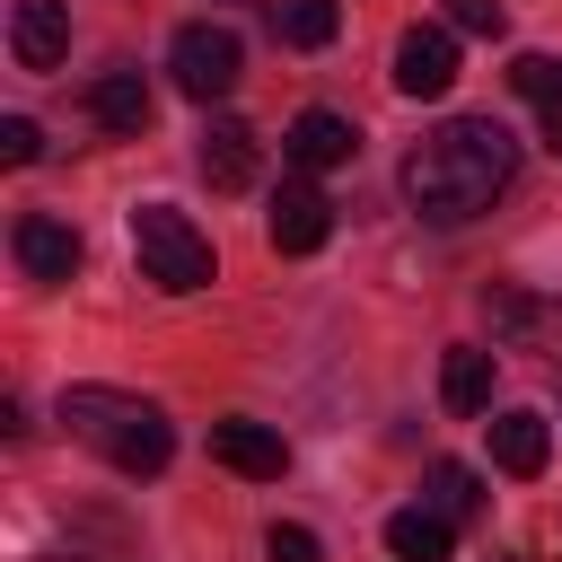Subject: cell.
I'll list each match as a JSON object with an SVG mask.
<instances>
[{"label": "cell", "mask_w": 562, "mask_h": 562, "mask_svg": "<svg viewBox=\"0 0 562 562\" xmlns=\"http://www.w3.org/2000/svg\"><path fill=\"white\" fill-rule=\"evenodd\" d=\"M167 70H176V88L193 97V105H220L228 88H237V70H246V53H237V35L228 26H176V44H167Z\"/></svg>", "instance_id": "cell-4"}, {"label": "cell", "mask_w": 562, "mask_h": 562, "mask_svg": "<svg viewBox=\"0 0 562 562\" xmlns=\"http://www.w3.org/2000/svg\"><path fill=\"white\" fill-rule=\"evenodd\" d=\"M211 457H220L228 474H246V483H281V465H290L281 430H263V422H246V413L211 422Z\"/></svg>", "instance_id": "cell-7"}, {"label": "cell", "mask_w": 562, "mask_h": 562, "mask_svg": "<svg viewBox=\"0 0 562 562\" xmlns=\"http://www.w3.org/2000/svg\"><path fill=\"white\" fill-rule=\"evenodd\" d=\"M263 228H272V246H281V255H316V246L334 237V202H325L316 184H281Z\"/></svg>", "instance_id": "cell-10"}, {"label": "cell", "mask_w": 562, "mask_h": 562, "mask_svg": "<svg viewBox=\"0 0 562 562\" xmlns=\"http://www.w3.org/2000/svg\"><path fill=\"white\" fill-rule=\"evenodd\" d=\"M35 562H88V553H35Z\"/></svg>", "instance_id": "cell-23"}, {"label": "cell", "mask_w": 562, "mask_h": 562, "mask_svg": "<svg viewBox=\"0 0 562 562\" xmlns=\"http://www.w3.org/2000/svg\"><path fill=\"white\" fill-rule=\"evenodd\" d=\"M202 176H211V193H246V184L263 176V140H255V123L220 114V123L202 132Z\"/></svg>", "instance_id": "cell-8"}, {"label": "cell", "mask_w": 562, "mask_h": 562, "mask_svg": "<svg viewBox=\"0 0 562 562\" xmlns=\"http://www.w3.org/2000/svg\"><path fill=\"white\" fill-rule=\"evenodd\" d=\"M430 509L474 518V509H483V474H474V465H430Z\"/></svg>", "instance_id": "cell-18"}, {"label": "cell", "mask_w": 562, "mask_h": 562, "mask_svg": "<svg viewBox=\"0 0 562 562\" xmlns=\"http://www.w3.org/2000/svg\"><path fill=\"white\" fill-rule=\"evenodd\" d=\"M544 123H553V149H562V114H544Z\"/></svg>", "instance_id": "cell-24"}, {"label": "cell", "mask_w": 562, "mask_h": 562, "mask_svg": "<svg viewBox=\"0 0 562 562\" xmlns=\"http://www.w3.org/2000/svg\"><path fill=\"white\" fill-rule=\"evenodd\" d=\"M509 88H518L527 105L562 114V61H553V53H518V61H509Z\"/></svg>", "instance_id": "cell-17"}, {"label": "cell", "mask_w": 562, "mask_h": 562, "mask_svg": "<svg viewBox=\"0 0 562 562\" xmlns=\"http://www.w3.org/2000/svg\"><path fill=\"white\" fill-rule=\"evenodd\" d=\"M263 544H272V562H316V536L307 527H272Z\"/></svg>", "instance_id": "cell-22"}, {"label": "cell", "mask_w": 562, "mask_h": 562, "mask_svg": "<svg viewBox=\"0 0 562 562\" xmlns=\"http://www.w3.org/2000/svg\"><path fill=\"white\" fill-rule=\"evenodd\" d=\"M448 35H501V0H448Z\"/></svg>", "instance_id": "cell-21"}, {"label": "cell", "mask_w": 562, "mask_h": 562, "mask_svg": "<svg viewBox=\"0 0 562 562\" xmlns=\"http://www.w3.org/2000/svg\"><path fill=\"white\" fill-rule=\"evenodd\" d=\"M0 158H9V167H35V158H44V132H35L26 114H0Z\"/></svg>", "instance_id": "cell-20"}, {"label": "cell", "mask_w": 562, "mask_h": 562, "mask_svg": "<svg viewBox=\"0 0 562 562\" xmlns=\"http://www.w3.org/2000/svg\"><path fill=\"white\" fill-rule=\"evenodd\" d=\"M132 255H140V272L158 281V290H202L211 281V237L176 211V202H140L132 211Z\"/></svg>", "instance_id": "cell-3"}, {"label": "cell", "mask_w": 562, "mask_h": 562, "mask_svg": "<svg viewBox=\"0 0 562 562\" xmlns=\"http://www.w3.org/2000/svg\"><path fill=\"white\" fill-rule=\"evenodd\" d=\"M386 553H395V562H448V553H457V518L430 509V501H413V509L386 518Z\"/></svg>", "instance_id": "cell-12"}, {"label": "cell", "mask_w": 562, "mask_h": 562, "mask_svg": "<svg viewBox=\"0 0 562 562\" xmlns=\"http://www.w3.org/2000/svg\"><path fill=\"white\" fill-rule=\"evenodd\" d=\"M439 404H448V413H492V351L457 342V351L439 360Z\"/></svg>", "instance_id": "cell-15"}, {"label": "cell", "mask_w": 562, "mask_h": 562, "mask_svg": "<svg viewBox=\"0 0 562 562\" xmlns=\"http://www.w3.org/2000/svg\"><path fill=\"white\" fill-rule=\"evenodd\" d=\"M457 79V35L448 26H404L395 35V88L404 97H448Z\"/></svg>", "instance_id": "cell-6"}, {"label": "cell", "mask_w": 562, "mask_h": 562, "mask_svg": "<svg viewBox=\"0 0 562 562\" xmlns=\"http://www.w3.org/2000/svg\"><path fill=\"white\" fill-rule=\"evenodd\" d=\"M334 26H342V9H334V0H281V9H272V35H281V44H299V53L334 44Z\"/></svg>", "instance_id": "cell-16"}, {"label": "cell", "mask_w": 562, "mask_h": 562, "mask_svg": "<svg viewBox=\"0 0 562 562\" xmlns=\"http://www.w3.org/2000/svg\"><path fill=\"white\" fill-rule=\"evenodd\" d=\"M9 255H18L26 281H70V272H79V228L53 220V211H26V220L9 228Z\"/></svg>", "instance_id": "cell-5"}, {"label": "cell", "mask_w": 562, "mask_h": 562, "mask_svg": "<svg viewBox=\"0 0 562 562\" xmlns=\"http://www.w3.org/2000/svg\"><path fill=\"white\" fill-rule=\"evenodd\" d=\"M61 422L79 448H97L114 474H167L176 457V430L149 395H123V386H61Z\"/></svg>", "instance_id": "cell-2"}, {"label": "cell", "mask_w": 562, "mask_h": 562, "mask_svg": "<svg viewBox=\"0 0 562 562\" xmlns=\"http://www.w3.org/2000/svg\"><path fill=\"white\" fill-rule=\"evenodd\" d=\"M483 316H492L501 334H536V325H544V307H536V299H518V290H492V299H483Z\"/></svg>", "instance_id": "cell-19"}, {"label": "cell", "mask_w": 562, "mask_h": 562, "mask_svg": "<svg viewBox=\"0 0 562 562\" xmlns=\"http://www.w3.org/2000/svg\"><path fill=\"white\" fill-rule=\"evenodd\" d=\"M509 176H518V140L492 114H457V123H439V132H422L404 149V202L422 220H439V228L492 211L509 193Z\"/></svg>", "instance_id": "cell-1"}, {"label": "cell", "mask_w": 562, "mask_h": 562, "mask_svg": "<svg viewBox=\"0 0 562 562\" xmlns=\"http://www.w3.org/2000/svg\"><path fill=\"white\" fill-rule=\"evenodd\" d=\"M88 114H97L105 132H132V140H140V132H149V79H140V70H105V79L88 88Z\"/></svg>", "instance_id": "cell-14"}, {"label": "cell", "mask_w": 562, "mask_h": 562, "mask_svg": "<svg viewBox=\"0 0 562 562\" xmlns=\"http://www.w3.org/2000/svg\"><path fill=\"white\" fill-rule=\"evenodd\" d=\"M9 53H18V70H61V53H70V9H61V0H18V9H9Z\"/></svg>", "instance_id": "cell-9"}, {"label": "cell", "mask_w": 562, "mask_h": 562, "mask_svg": "<svg viewBox=\"0 0 562 562\" xmlns=\"http://www.w3.org/2000/svg\"><path fill=\"white\" fill-rule=\"evenodd\" d=\"M281 149H290V167H307V176H316V167H342V158L360 149V132H351L334 105H307V114L290 123V140H281Z\"/></svg>", "instance_id": "cell-11"}, {"label": "cell", "mask_w": 562, "mask_h": 562, "mask_svg": "<svg viewBox=\"0 0 562 562\" xmlns=\"http://www.w3.org/2000/svg\"><path fill=\"white\" fill-rule=\"evenodd\" d=\"M544 457H553V430H544V413H501V422H492V465H501V474L536 483V474H544Z\"/></svg>", "instance_id": "cell-13"}]
</instances>
